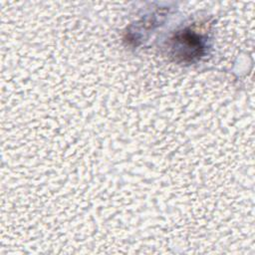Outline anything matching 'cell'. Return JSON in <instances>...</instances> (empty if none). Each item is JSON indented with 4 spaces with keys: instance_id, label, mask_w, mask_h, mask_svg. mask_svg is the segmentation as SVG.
<instances>
[{
    "instance_id": "obj_1",
    "label": "cell",
    "mask_w": 255,
    "mask_h": 255,
    "mask_svg": "<svg viewBox=\"0 0 255 255\" xmlns=\"http://www.w3.org/2000/svg\"><path fill=\"white\" fill-rule=\"evenodd\" d=\"M173 49L178 51L175 54L177 57H183L188 59H193L200 55V52L203 48L201 41L195 35L190 33H183L177 35L173 40Z\"/></svg>"
}]
</instances>
